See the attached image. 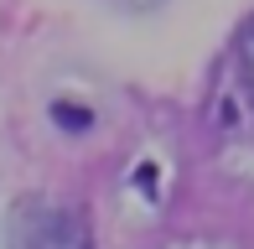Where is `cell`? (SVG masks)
<instances>
[{"instance_id": "7a4b0ae2", "label": "cell", "mask_w": 254, "mask_h": 249, "mask_svg": "<svg viewBox=\"0 0 254 249\" xmlns=\"http://www.w3.org/2000/svg\"><path fill=\"white\" fill-rule=\"evenodd\" d=\"M239 73H244V83H249V94H254V21H249L244 42H239Z\"/></svg>"}, {"instance_id": "3957f363", "label": "cell", "mask_w": 254, "mask_h": 249, "mask_svg": "<svg viewBox=\"0 0 254 249\" xmlns=\"http://www.w3.org/2000/svg\"><path fill=\"white\" fill-rule=\"evenodd\" d=\"M104 5H114V10H130V16H145V10H156L161 0H104Z\"/></svg>"}, {"instance_id": "6da1fadb", "label": "cell", "mask_w": 254, "mask_h": 249, "mask_svg": "<svg viewBox=\"0 0 254 249\" xmlns=\"http://www.w3.org/2000/svg\"><path fill=\"white\" fill-rule=\"evenodd\" d=\"M10 234H16V249H88L83 213L57 208V202H26Z\"/></svg>"}]
</instances>
